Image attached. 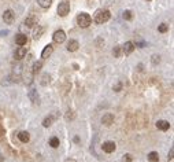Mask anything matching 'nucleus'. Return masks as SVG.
<instances>
[{
  "label": "nucleus",
  "mask_w": 174,
  "mask_h": 162,
  "mask_svg": "<svg viewBox=\"0 0 174 162\" xmlns=\"http://www.w3.org/2000/svg\"><path fill=\"white\" fill-rule=\"evenodd\" d=\"M110 17H111V14L108 10H98L95 14V21L98 23H104L110 19Z\"/></svg>",
  "instance_id": "f257e3e1"
},
{
  "label": "nucleus",
  "mask_w": 174,
  "mask_h": 162,
  "mask_svg": "<svg viewBox=\"0 0 174 162\" xmlns=\"http://www.w3.org/2000/svg\"><path fill=\"white\" fill-rule=\"evenodd\" d=\"M92 22V18H91L89 14L86 13H81L78 14V17H77V23H78V26L80 27H88Z\"/></svg>",
  "instance_id": "f03ea898"
},
{
  "label": "nucleus",
  "mask_w": 174,
  "mask_h": 162,
  "mask_svg": "<svg viewBox=\"0 0 174 162\" xmlns=\"http://www.w3.org/2000/svg\"><path fill=\"white\" fill-rule=\"evenodd\" d=\"M69 13H70V4H69L67 1L59 3V6H58V14L59 15H60V17H66Z\"/></svg>",
  "instance_id": "7ed1b4c3"
},
{
  "label": "nucleus",
  "mask_w": 174,
  "mask_h": 162,
  "mask_svg": "<svg viewBox=\"0 0 174 162\" xmlns=\"http://www.w3.org/2000/svg\"><path fill=\"white\" fill-rule=\"evenodd\" d=\"M52 40H54V43H56V44H62L63 41L66 40V33H65L62 29H59V30H56L54 33Z\"/></svg>",
  "instance_id": "20e7f679"
},
{
  "label": "nucleus",
  "mask_w": 174,
  "mask_h": 162,
  "mask_svg": "<svg viewBox=\"0 0 174 162\" xmlns=\"http://www.w3.org/2000/svg\"><path fill=\"white\" fill-rule=\"evenodd\" d=\"M102 149H103V151H104V153L111 154V153H114V151H115L116 146H115V143H114V142H104V143H103V146H102Z\"/></svg>",
  "instance_id": "39448f33"
},
{
  "label": "nucleus",
  "mask_w": 174,
  "mask_h": 162,
  "mask_svg": "<svg viewBox=\"0 0 174 162\" xmlns=\"http://www.w3.org/2000/svg\"><path fill=\"white\" fill-rule=\"evenodd\" d=\"M102 124L106 126H110L114 124V114H111V113H107V114H104L102 117Z\"/></svg>",
  "instance_id": "423d86ee"
},
{
  "label": "nucleus",
  "mask_w": 174,
  "mask_h": 162,
  "mask_svg": "<svg viewBox=\"0 0 174 162\" xmlns=\"http://www.w3.org/2000/svg\"><path fill=\"white\" fill-rule=\"evenodd\" d=\"M14 18H15V14H14L11 10H6L4 13H3V21H4L6 23H13Z\"/></svg>",
  "instance_id": "0eeeda50"
},
{
  "label": "nucleus",
  "mask_w": 174,
  "mask_h": 162,
  "mask_svg": "<svg viewBox=\"0 0 174 162\" xmlns=\"http://www.w3.org/2000/svg\"><path fill=\"white\" fill-rule=\"evenodd\" d=\"M134 43H132V41H126L125 43V45L122 47V54H125V55H129V54H132L133 52V50H134Z\"/></svg>",
  "instance_id": "6e6552de"
},
{
  "label": "nucleus",
  "mask_w": 174,
  "mask_h": 162,
  "mask_svg": "<svg viewBox=\"0 0 174 162\" xmlns=\"http://www.w3.org/2000/svg\"><path fill=\"white\" fill-rule=\"evenodd\" d=\"M54 52V47L51 44H48V45H45V48L43 50V52H41V58L43 59H47L48 56H51V54Z\"/></svg>",
  "instance_id": "1a4fd4ad"
},
{
  "label": "nucleus",
  "mask_w": 174,
  "mask_h": 162,
  "mask_svg": "<svg viewBox=\"0 0 174 162\" xmlns=\"http://www.w3.org/2000/svg\"><path fill=\"white\" fill-rule=\"evenodd\" d=\"M15 43H17L19 47H22V45H26V43H27L26 35H17V36H15Z\"/></svg>",
  "instance_id": "9d476101"
},
{
  "label": "nucleus",
  "mask_w": 174,
  "mask_h": 162,
  "mask_svg": "<svg viewBox=\"0 0 174 162\" xmlns=\"http://www.w3.org/2000/svg\"><path fill=\"white\" fill-rule=\"evenodd\" d=\"M156 128H158V129H161V131H167V129L170 128V124H169V121L159 120V121L156 122Z\"/></svg>",
  "instance_id": "9b49d317"
},
{
  "label": "nucleus",
  "mask_w": 174,
  "mask_h": 162,
  "mask_svg": "<svg viewBox=\"0 0 174 162\" xmlns=\"http://www.w3.org/2000/svg\"><path fill=\"white\" fill-rule=\"evenodd\" d=\"M29 99L33 102L34 104H39V102H40V98H39V94H37L36 89H30L29 91Z\"/></svg>",
  "instance_id": "f8f14e48"
},
{
  "label": "nucleus",
  "mask_w": 174,
  "mask_h": 162,
  "mask_svg": "<svg viewBox=\"0 0 174 162\" xmlns=\"http://www.w3.org/2000/svg\"><path fill=\"white\" fill-rule=\"evenodd\" d=\"M78 47H80V44H78V41L77 40H70L67 43V51H70V52L77 51L78 50Z\"/></svg>",
  "instance_id": "ddd939ff"
},
{
  "label": "nucleus",
  "mask_w": 174,
  "mask_h": 162,
  "mask_svg": "<svg viewBox=\"0 0 174 162\" xmlns=\"http://www.w3.org/2000/svg\"><path fill=\"white\" fill-rule=\"evenodd\" d=\"M25 55H26V48H25V47H19L18 50L15 51V59H22V58H25Z\"/></svg>",
  "instance_id": "4468645a"
},
{
  "label": "nucleus",
  "mask_w": 174,
  "mask_h": 162,
  "mask_svg": "<svg viewBox=\"0 0 174 162\" xmlns=\"http://www.w3.org/2000/svg\"><path fill=\"white\" fill-rule=\"evenodd\" d=\"M25 25H26L27 27L34 26V25H37V18L34 17V15H30V17H27V18L25 19Z\"/></svg>",
  "instance_id": "2eb2a0df"
},
{
  "label": "nucleus",
  "mask_w": 174,
  "mask_h": 162,
  "mask_svg": "<svg viewBox=\"0 0 174 162\" xmlns=\"http://www.w3.org/2000/svg\"><path fill=\"white\" fill-rule=\"evenodd\" d=\"M18 139L22 142V143H27L29 140H30V135L27 133V132L22 131V132H19L18 133Z\"/></svg>",
  "instance_id": "dca6fc26"
},
{
  "label": "nucleus",
  "mask_w": 174,
  "mask_h": 162,
  "mask_svg": "<svg viewBox=\"0 0 174 162\" xmlns=\"http://www.w3.org/2000/svg\"><path fill=\"white\" fill-rule=\"evenodd\" d=\"M148 159L151 162H159V154L156 153V151H151V153L148 154Z\"/></svg>",
  "instance_id": "f3484780"
},
{
  "label": "nucleus",
  "mask_w": 174,
  "mask_h": 162,
  "mask_svg": "<svg viewBox=\"0 0 174 162\" xmlns=\"http://www.w3.org/2000/svg\"><path fill=\"white\" fill-rule=\"evenodd\" d=\"M41 68H43V61H37V62L33 63V73L36 74V73H39L41 70Z\"/></svg>",
  "instance_id": "a211bd4d"
},
{
  "label": "nucleus",
  "mask_w": 174,
  "mask_h": 162,
  "mask_svg": "<svg viewBox=\"0 0 174 162\" xmlns=\"http://www.w3.org/2000/svg\"><path fill=\"white\" fill-rule=\"evenodd\" d=\"M112 55H114L115 58H119L121 55H122V47H121V45L114 47V50H112Z\"/></svg>",
  "instance_id": "6ab92c4d"
},
{
  "label": "nucleus",
  "mask_w": 174,
  "mask_h": 162,
  "mask_svg": "<svg viewBox=\"0 0 174 162\" xmlns=\"http://www.w3.org/2000/svg\"><path fill=\"white\" fill-rule=\"evenodd\" d=\"M52 122H54V117H52V116H49V117L44 118V121H43V126L48 128V126L52 125Z\"/></svg>",
  "instance_id": "aec40b11"
},
{
  "label": "nucleus",
  "mask_w": 174,
  "mask_h": 162,
  "mask_svg": "<svg viewBox=\"0 0 174 162\" xmlns=\"http://www.w3.org/2000/svg\"><path fill=\"white\" fill-rule=\"evenodd\" d=\"M39 4L43 8H48L49 6L52 4V0H39Z\"/></svg>",
  "instance_id": "412c9836"
},
{
  "label": "nucleus",
  "mask_w": 174,
  "mask_h": 162,
  "mask_svg": "<svg viewBox=\"0 0 174 162\" xmlns=\"http://www.w3.org/2000/svg\"><path fill=\"white\" fill-rule=\"evenodd\" d=\"M43 32H44V29H43V27H41V26H37V29L34 30V33H33V36H34V39H36V40L41 37Z\"/></svg>",
  "instance_id": "4be33fe9"
},
{
  "label": "nucleus",
  "mask_w": 174,
  "mask_h": 162,
  "mask_svg": "<svg viewBox=\"0 0 174 162\" xmlns=\"http://www.w3.org/2000/svg\"><path fill=\"white\" fill-rule=\"evenodd\" d=\"M49 146L54 147V149H58L59 147V139L58 137H51V140H49Z\"/></svg>",
  "instance_id": "5701e85b"
},
{
  "label": "nucleus",
  "mask_w": 174,
  "mask_h": 162,
  "mask_svg": "<svg viewBox=\"0 0 174 162\" xmlns=\"http://www.w3.org/2000/svg\"><path fill=\"white\" fill-rule=\"evenodd\" d=\"M159 62H161V56H159V55H152V58H151L152 65L156 66V65H159Z\"/></svg>",
  "instance_id": "b1692460"
},
{
  "label": "nucleus",
  "mask_w": 174,
  "mask_h": 162,
  "mask_svg": "<svg viewBox=\"0 0 174 162\" xmlns=\"http://www.w3.org/2000/svg\"><path fill=\"white\" fill-rule=\"evenodd\" d=\"M132 18H133V14H132V11H129V10L123 11V19H126V21H130Z\"/></svg>",
  "instance_id": "393cba45"
},
{
  "label": "nucleus",
  "mask_w": 174,
  "mask_h": 162,
  "mask_svg": "<svg viewBox=\"0 0 174 162\" xmlns=\"http://www.w3.org/2000/svg\"><path fill=\"white\" fill-rule=\"evenodd\" d=\"M158 30L161 32V33H166V32L169 30V25H166V23H162V25H159Z\"/></svg>",
  "instance_id": "a878e982"
},
{
  "label": "nucleus",
  "mask_w": 174,
  "mask_h": 162,
  "mask_svg": "<svg viewBox=\"0 0 174 162\" xmlns=\"http://www.w3.org/2000/svg\"><path fill=\"white\" fill-rule=\"evenodd\" d=\"M65 117H66V120H73V118L76 117V116H74V111L69 110V111L66 113V116H65Z\"/></svg>",
  "instance_id": "bb28decb"
},
{
  "label": "nucleus",
  "mask_w": 174,
  "mask_h": 162,
  "mask_svg": "<svg viewBox=\"0 0 174 162\" xmlns=\"http://www.w3.org/2000/svg\"><path fill=\"white\" fill-rule=\"evenodd\" d=\"M49 78H51V77H49L48 74H44V76H43V81H41V84H43V85H47V82H49Z\"/></svg>",
  "instance_id": "cd10ccee"
},
{
  "label": "nucleus",
  "mask_w": 174,
  "mask_h": 162,
  "mask_svg": "<svg viewBox=\"0 0 174 162\" xmlns=\"http://www.w3.org/2000/svg\"><path fill=\"white\" fill-rule=\"evenodd\" d=\"M121 88H122V84H121V82H118L116 85H114V87H112V89L115 91V92H118V91H121Z\"/></svg>",
  "instance_id": "c85d7f7f"
},
{
  "label": "nucleus",
  "mask_w": 174,
  "mask_h": 162,
  "mask_svg": "<svg viewBox=\"0 0 174 162\" xmlns=\"http://www.w3.org/2000/svg\"><path fill=\"white\" fill-rule=\"evenodd\" d=\"M4 126L1 125V124H0V137H3V136H4Z\"/></svg>",
  "instance_id": "c756f323"
},
{
  "label": "nucleus",
  "mask_w": 174,
  "mask_h": 162,
  "mask_svg": "<svg viewBox=\"0 0 174 162\" xmlns=\"http://www.w3.org/2000/svg\"><path fill=\"white\" fill-rule=\"evenodd\" d=\"M125 161L126 162H132V155H130V154H126L125 155Z\"/></svg>",
  "instance_id": "7c9ffc66"
},
{
  "label": "nucleus",
  "mask_w": 174,
  "mask_h": 162,
  "mask_svg": "<svg viewBox=\"0 0 174 162\" xmlns=\"http://www.w3.org/2000/svg\"><path fill=\"white\" fill-rule=\"evenodd\" d=\"M173 155H174V149H170V153H169V159H173Z\"/></svg>",
  "instance_id": "2f4dec72"
},
{
  "label": "nucleus",
  "mask_w": 174,
  "mask_h": 162,
  "mask_svg": "<svg viewBox=\"0 0 174 162\" xmlns=\"http://www.w3.org/2000/svg\"><path fill=\"white\" fill-rule=\"evenodd\" d=\"M136 45H138L140 48H143L144 45H145V43H144V41H140V43H136Z\"/></svg>",
  "instance_id": "473e14b6"
},
{
  "label": "nucleus",
  "mask_w": 174,
  "mask_h": 162,
  "mask_svg": "<svg viewBox=\"0 0 174 162\" xmlns=\"http://www.w3.org/2000/svg\"><path fill=\"white\" fill-rule=\"evenodd\" d=\"M7 33H8V30H3V32H0V35H3V36H4V35H7Z\"/></svg>",
  "instance_id": "72a5a7b5"
},
{
  "label": "nucleus",
  "mask_w": 174,
  "mask_h": 162,
  "mask_svg": "<svg viewBox=\"0 0 174 162\" xmlns=\"http://www.w3.org/2000/svg\"><path fill=\"white\" fill-rule=\"evenodd\" d=\"M65 162H76V161H74V159H66Z\"/></svg>",
  "instance_id": "f704fd0d"
},
{
  "label": "nucleus",
  "mask_w": 174,
  "mask_h": 162,
  "mask_svg": "<svg viewBox=\"0 0 174 162\" xmlns=\"http://www.w3.org/2000/svg\"><path fill=\"white\" fill-rule=\"evenodd\" d=\"M1 161H3V158H1V155H0V162H1Z\"/></svg>",
  "instance_id": "c9c22d12"
},
{
  "label": "nucleus",
  "mask_w": 174,
  "mask_h": 162,
  "mask_svg": "<svg viewBox=\"0 0 174 162\" xmlns=\"http://www.w3.org/2000/svg\"><path fill=\"white\" fill-rule=\"evenodd\" d=\"M148 1H149V0H148Z\"/></svg>",
  "instance_id": "e433bc0d"
}]
</instances>
